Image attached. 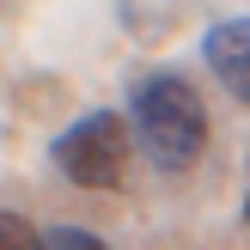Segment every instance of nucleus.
Segmentation results:
<instances>
[{
	"label": "nucleus",
	"mask_w": 250,
	"mask_h": 250,
	"mask_svg": "<svg viewBox=\"0 0 250 250\" xmlns=\"http://www.w3.org/2000/svg\"><path fill=\"white\" fill-rule=\"evenodd\" d=\"M128 122H134V141L141 153L153 159L159 171H189L208 146V110L202 92L177 73H153L128 92Z\"/></svg>",
	"instance_id": "f257e3e1"
},
{
	"label": "nucleus",
	"mask_w": 250,
	"mask_h": 250,
	"mask_svg": "<svg viewBox=\"0 0 250 250\" xmlns=\"http://www.w3.org/2000/svg\"><path fill=\"white\" fill-rule=\"evenodd\" d=\"M55 165L67 171L80 189H116L122 165H128V128L116 110H92L55 141Z\"/></svg>",
	"instance_id": "f03ea898"
},
{
	"label": "nucleus",
	"mask_w": 250,
	"mask_h": 250,
	"mask_svg": "<svg viewBox=\"0 0 250 250\" xmlns=\"http://www.w3.org/2000/svg\"><path fill=\"white\" fill-rule=\"evenodd\" d=\"M208 67L226 80L238 104H250V19H226L208 31Z\"/></svg>",
	"instance_id": "7ed1b4c3"
},
{
	"label": "nucleus",
	"mask_w": 250,
	"mask_h": 250,
	"mask_svg": "<svg viewBox=\"0 0 250 250\" xmlns=\"http://www.w3.org/2000/svg\"><path fill=\"white\" fill-rule=\"evenodd\" d=\"M0 250H43V232L19 214H0Z\"/></svg>",
	"instance_id": "20e7f679"
},
{
	"label": "nucleus",
	"mask_w": 250,
	"mask_h": 250,
	"mask_svg": "<svg viewBox=\"0 0 250 250\" xmlns=\"http://www.w3.org/2000/svg\"><path fill=\"white\" fill-rule=\"evenodd\" d=\"M43 250H110V244L85 226H55V232H43Z\"/></svg>",
	"instance_id": "39448f33"
},
{
	"label": "nucleus",
	"mask_w": 250,
	"mask_h": 250,
	"mask_svg": "<svg viewBox=\"0 0 250 250\" xmlns=\"http://www.w3.org/2000/svg\"><path fill=\"white\" fill-rule=\"evenodd\" d=\"M244 214H250V202H244Z\"/></svg>",
	"instance_id": "423d86ee"
}]
</instances>
